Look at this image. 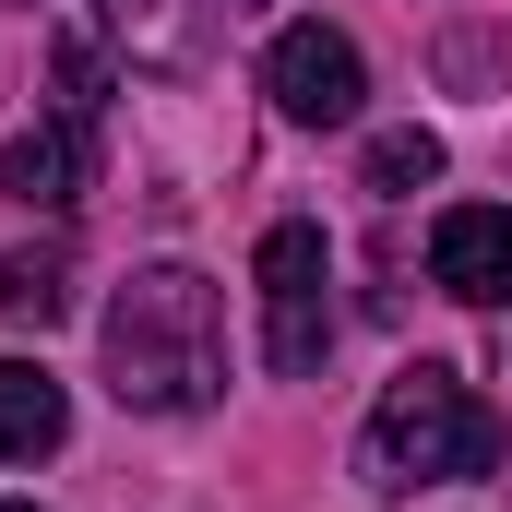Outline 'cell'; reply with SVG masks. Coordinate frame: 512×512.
Instances as JSON below:
<instances>
[{"instance_id":"6da1fadb","label":"cell","mask_w":512,"mask_h":512,"mask_svg":"<svg viewBox=\"0 0 512 512\" xmlns=\"http://www.w3.org/2000/svg\"><path fill=\"white\" fill-rule=\"evenodd\" d=\"M96 346H108V393L131 417H203L227 393V310L191 262H143L108 298Z\"/></svg>"},{"instance_id":"7a4b0ae2","label":"cell","mask_w":512,"mask_h":512,"mask_svg":"<svg viewBox=\"0 0 512 512\" xmlns=\"http://www.w3.org/2000/svg\"><path fill=\"white\" fill-rule=\"evenodd\" d=\"M370 489H441V477H489L501 465V417L453 382L441 358H417L405 382L370 405V441H358Z\"/></svg>"},{"instance_id":"3957f363","label":"cell","mask_w":512,"mask_h":512,"mask_svg":"<svg viewBox=\"0 0 512 512\" xmlns=\"http://www.w3.org/2000/svg\"><path fill=\"white\" fill-rule=\"evenodd\" d=\"M262 358L286 370V382H310L322 358H334V239L310 227V215H286V227H262Z\"/></svg>"},{"instance_id":"277c9868","label":"cell","mask_w":512,"mask_h":512,"mask_svg":"<svg viewBox=\"0 0 512 512\" xmlns=\"http://www.w3.org/2000/svg\"><path fill=\"white\" fill-rule=\"evenodd\" d=\"M262 96L298 131H346L370 108V60H358V36H334V24H286V36L262 48Z\"/></svg>"},{"instance_id":"5b68a950","label":"cell","mask_w":512,"mask_h":512,"mask_svg":"<svg viewBox=\"0 0 512 512\" xmlns=\"http://www.w3.org/2000/svg\"><path fill=\"white\" fill-rule=\"evenodd\" d=\"M429 286L465 310H512V203H453L429 227Z\"/></svg>"},{"instance_id":"8992f818","label":"cell","mask_w":512,"mask_h":512,"mask_svg":"<svg viewBox=\"0 0 512 512\" xmlns=\"http://www.w3.org/2000/svg\"><path fill=\"white\" fill-rule=\"evenodd\" d=\"M84 143H96L84 108L12 131V143H0V191H12V203H36V215H72V203H84Z\"/></svg>"},{"instance_id":"52a82bcc","label":"cell","mask_w":512,"mask_h":512,"mask_svg":"<svg viewBox=\"0 0 512 512\" xmlns=\"http://www.w3.org/2000/svg\"><path fill=\"white\" fill-rule=\"evenodd\" d=\"M60 441H72V393L48 382V358H0V453L48 465Z\"/></svg>"},{"instance_id":"ba28073f","label":"cell","mask_w":512,"mask_h":512,"mask_svg":"<svg viewBox=\"0 0 512 512\" xmlns=\"http://www.w3.org/2000/svg\"><path fill=\"white\" fill-rule=\"evenodd\" d=\"M72 310V274H60V251H0V322H60Z\"/></svg>"},{"instance_id":"9c48e42d","label":"cell","mask_w":512,"mask_h":512,"mask_svg":"<svg viewBox=\"0 0 512 512\" xmlns=\"http://www.w3.org/2000/svg\"><path fill=\"white\" fill-rule=\"evenodd\" d=\"M441 179V131H370V191H429Z\"/></svg>"},{"instance_id":"30bf717a","label":"cell","mask_w":512,"mask_h":512,"mask_svg":"<svg viewBox=\"0 0 512 512\" xmlns=\"http://www.w3.org/2000/svg\"><path fill=\"white\" fill-rule=\"evenodd\" d=\"M441 72H453L465 96H489V84H512V36H489V24H453V36H441Z\"/></svg>"},{"instance_id":"8fae6325","label":"cell","mask_w":512,"mask_h":512,"mask_svg":"<svg viewBox=\"0 0 512 512\" xmlns=\"http://www.w3.org/2000/svg\"><path fill=\"white\" fill-rule=\"evenodd\" d=\"M227 12H262V0H227Z\"/></svg>"},{"instance_id":"7c38bea8","label":"cell","mask_w":512,"mask_h":512,"mask_svg":"<svg viewBox=\"0 0 512 512\" xmlns=\"http://www.w3.org/2000/svg\"><path fill=\"white\" fill-rule=\"evenodd\" d=\"M0 512H36V501H0Z\"/></svg>"},{"instance_id":"4fadbf2b","label":"cell","mask_w":512,"mask_h":512,"mask_svg":"<svg viewBox=\"0 0 512 512\" xmlns=\"http://www.w3.org/2000/svg\"><path fill=\"white\" fill-rule=\"evenodd\" d=\"M24 12H36V0H24Z\"/></svg>"}]
</instances>
